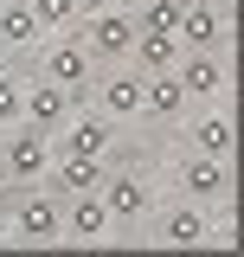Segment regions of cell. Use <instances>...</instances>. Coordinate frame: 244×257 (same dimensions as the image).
I'll return each mask as SVG.
<instances>
[{
	"mask_svg": "<svg viewBox=\"0 0 244 257\" xmlns=\"http://www.w3.org/2000/svg\"><path fill=\"white\" fill-rule=\"evenodd\" d=\"M45 180H52V193H58V199L90 193V187H103V161H90V155H52Z\"/></svg>",
	"mask_w": 244,
	"mask_h": 257,
	"instance_id": "5bb4252c",
	"label": "cell"
},
{
	"mask_svg": "<svg viewBox=\"0 0 244 257\" xmlns=\"http://www.w3.org/2000/svg\"><path fill=\"white\" fill-rule=\"evenodd\" d=\"M174 39H180V52H225V39H231V7H225V0H186Z\"/></svg>",
	"mask_w": 244,
	"mask_h": 257,
	"instance_id": "277c9868",
	"label": "cell"
},
{
	"mask_svg": "<svg viewBox=\"0 0 244 257\" xmlns=\"http://www.w3.org/2000/svg\"><path fill=\"white\" fill-rule=\"evenodd\" d=\"M129 58H135V71H142V77H148V71H174V58H180V39H174V32H142V26H135Z\"/></svg>",
	"mask_w": 244,
	"mask_h": 257,
	"instance_id": "e0dca14e",
	"label": "cell"
},
{
	"mask_svg": "<svg viewBox=\"0 0 244 257\" xmlns=\"http://www.w3.org/2000/svg\"><path fill=\"white\" fill-rule=\"evenodd\" d=\"M77 39L90 45L96 64L129 58V45H135V13H129V7H96L90 20H84V32H77Z\"/></svg>",
	"mask_w": 244,
	"mask_h": 257,
	"instance_id": "5b68a950",
	"label": "cell"
},
{
	"mask_svg": "<svg viewBox=\"0 0 244 257\" xmlns=\"http://www.w3.org/2000/svg\"><path fill=\"white\" fill-rule=\"evenodd\" d=\"M180 7L186 0H142V7H135V26L142 32H174L180 26Z\"/></svg>",
	"mask_w": 244,
	"mask_h": 257,
	"instance_id": "d6986e66",
	"label": "cell"
},
{
	"mask_svg": "<svg viewBox=\"0 0 244 257\" xmlns=\"http://www.w3.org/2000/svg\"><path fill=\"white\" fill-rule=\"evenodd\" d=\"M7 231H13V244H64V199L52 187H20Z\"/></svg>",
	"mask_w": 244,
	"mask_h": 257,
	"instance_id": "6da1fadb",
	"label": "cell"
},
{
	"mask_svg": "<svg viewBox=\"0 0 244 257\" xmlns=\"http://www.w3.org/2000/svg\"><path fill=\"white\" fill-rule=\"evenodd\" d=\"M71 103H77V96L64 90V84H52V77H39V84H26V103H20V122L45 128V135H58V128H64V116H71Z\"/></svg>",
	"mask_w": 244,
	"mask_h": 257,
	"instance_id": "8fae6325",
	"label": "cell"
},
{
	"mask_svg": "<svg viewBox=\"0 0 244 257\" xmlns=\"http://www.w3.org/2000/svg\"><path fill=\"white\" fill-rule=\"evenodd\" d=\"M212 238V219L199 199H180L167 212H154V244H206Z\"/></svg>",
	"mask_w": 244,
	"mask_h": 257,
	"instance_id": "7c38bea8",
	"label": "cell"
},
{
	"mask_svg": "<svg viewBox=\"0 0 244 257\" xmlns=\"http://www.w3.org/2000/svg\"><path fill=\"white\" fill-rule=\"evenodd\" d=\"M180 109H186V90L174 84V71H148L142 77V116L148 122H180Z\"/></svg>",
	"mask_w": 244,
	"mask_h": 257,
	"instance_id": "9a60e30c",
	"label": "cell"
},
{
	"mask_svg": "<svg viewBox=\"0 0 244 257\" xmlns=\"http://www.w3.org/2000/svg\"><path fill=\"white\" fill-rule=\"evenodd\" d=\"M20 103H26V77L0 71V128H13V122H20Z\"/></svg>",
	"mask_w": 244,
	"mask_h": 257,
	"instance_id": "44dd1931",
	"label": "cell"
},
{
	"mask_svg": "<svg viewBox=\"0 0 244 257\" xmlns=\"http://www.w3.org/2000/svg\"><path fill=\"white\" fill-rule=\"evenodd\" d=\"M45 32H39V20H32L26 0H0V45L7 52H26V45H39Z\"/></svg>",
	"mask_w": 244,
	"mask_h": 257,
	"instance_id": "ac0fdd59",
	"label": "cell"
},
{
	"mask_svg": "<svg viewBox=\"0 0 244 257\" xmlns=\"http://www.w3.org/2000/svg\"><path fill=\"white\" fill-rule=\"evenodd\" d=\"M96 7H109V0H77V13H96Z\"/></svg>",
	"mask_w": 244,
	"mask_h": 257,
	"instance_id": "7402d4cb",
	"label": "cell"
},
{
	"mask_svg": "<svg viewBox=\"0 0 244 257\" xmlns=\"http://www.w3.org/2000/svg\"><path fill=\"white\" fill-rule=\"evenodd\" d=\"M45 167H52V135L32 128V122H13L7 142H0V174H7V187H39Z\"/></svg>",
	"mask_w": 244,
	"mask_h": 257,
	"instance_id": "7a4b0ae2",
	"label": "cell"
},
{
	"mask_svg": "<svg viewBox=\"0 0 244 257\" xmlns=\"http://www.w3.org/2000/svg\"><path fill=\"white\" fill-rule=\"evenodd\" d=\"M26 7H32V20H39V32H64L71 20H84L77 0H26Z\"/></svg>",
	"mask_w": 244,
	"mask_h": 257,
	"instance_id": "ffe728a7",
	"label": "cell"
},
{
	"mask_svg": "<svg viewBox=\"0 0 244 257\" xmlns=\"http://www.w3.org/2000/svg\"><path fill=\"white\" fill-rule=\"evenodd\" d=\"M39 77L64 84L71 96H90V77H96V58H90V45H84L77 32H52V45L39 52Z\"/></svg>",
	"mask_w": 244,
	"mask_h": 257,
	"instance_id": "3957f363",
	"label": "cell"
},
{
	"mask_svg": "<svg viewBox=\"0 0 244 257\" xmlns=\"http://www.w3.org/2000/svg\"><path fill=\"white\" fill-rule=\"evenodd\" d=\"M231 193V167L218 155H186V167H180V199H225Z\"/></svg>",
	"mask_w": 244,
	"mask_h": 257,
	"instance_id": "4fadbf2b",
	"label": "cell"
},
{
	"mask_svg": "<svg viewBox=\"0 0 244 257\" xmlns=\"http://www.w3.org/2000/svg\"><path fill=\"white\" fill-rule=\"evenodd\" d=\"M116 7H129V13H135V7H142V0H116Z\"/></svg>",
	"mask_w": 244,
	"mask_h": 257,
	"instance_id": "cb8c5ba5",
	"label": "cell"
},
{
	"mask_svg": "<svg viewBox=\"0 0 244 257\" xmlns=\"http://www.w3.org/2000/svg\"><path fill=\"white\" fill-rule=\"evenodd\" d=\"M109 142H116V122H109L103 109L64 116V128H58V155H90V161H103V155H109Z\"/></svg>",
	"mask_w": 244,
	"mask_h": 257,
	"instance_id": "9c48e42d",
	"label": "cell"
},
{
	"mask_svg": "<svg viewBox=\"0 0 244 257\" xmlns=\"http://www.w3.org/2000/svg\"><path fill=\"white\" fill-rule=\"evenodd\" d=\"M231 148H238V122H231V109H212V116H199V122H193V155L231 161Z\"/></svg>",
	"mask_w": 244,
	"mask_h": 257,
	"instance_id": "2e32d148",
	"label": "cell"
},
{
	"mask_svg": "<svg viewBox=\"0 0 244 257\" xmlns=\"http://www.w3.org/2000/svg\"><path fill=\"white\" fill-rule=\"evenodd\" d=\"M103 206H109V219L116 225H142L154 212V193H148V180L142 174H103Z\"/></svg>",
	"mask_w": 244,
	"mask_h": 257,
	"instance_id": "30bf717a",
	"label": "cell"
},
{
	"mask_svg": "<svg viewBox=\"0 0 244 257\" xmlns=\"http://www.w3.org/2000/svg\"><path fill=\"white\" fill-rule=\"evenodd\" d=\"M109 231H116V219H109L96 187L64 199V244H109Z\"/></svg>",
	"mask_w": 244,
	"mask_h": 257,
	"instance_id": "52a82bcc",
	"label": "cell"
},
{
	"mask_svg": "<svg viewBox=\"0 0 244 257\" xmlns=\"http://www.w3.org/2000/svg\"><path fill=\"white\" fill-rule=\"evenodd\" d=\"M0 206H7V174H0Z\"/></svg>",
	"mask_w": 244,
	"mask_h": 257,
	"instance_id": "603a6c76",
	"label": "cell"
},
{
	"mask_svg": "<svg viewBox=\"0 0 244 257\" xmlns=\"http://www.w3.org/2000/svg\"><path fill=\"white\" fill-rule=\"evenodd\" d=\"M90 96H96V109H103L109 122H135V116H142V71H103V64H96Z\"/></svg>",
	"mask_w": 244,
	"mask_h": 257,
	"instance_id": "ba28073f",
	"label": "cell"
},
{
	"mask_svg": "<svg viewBox=\"0 0 244 257\" xmlns=\"http://www.w3.org/2000/svg\"><path fill=\"white\" fill-rule=\"evenodd\" d=\"M174 84L186 90V103H206V96H225L231 64L218 58V52H180L174 58Z\"/></svg>",
	"mask_w": 244,
	"mask_h": 257,
	"instance_id": "8992f818",
	"label": "cell"
}]
</instances>
